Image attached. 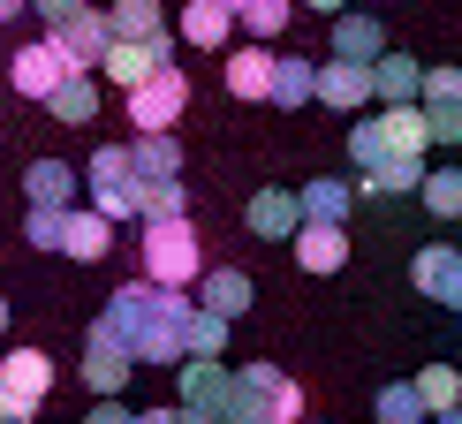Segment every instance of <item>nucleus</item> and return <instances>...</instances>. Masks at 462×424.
<instances>
[{
    "instance_id": "10",
    "label": "nucleus",
    "mask_w": 462,
    "mask_h": 424,
    "mask_svg": "<svg viewBox=\"0 0 462 424\" xmlns=\"http://www.w3.org/2000/svg\"><path fill=\"white\" fill-rule=\"evenodd\" d=\"M53 38H61L69 69H91V76H99L106 46H114V38H122V31H114V15H106V8H76L69 23H53Z\"/></svg>"
},
{
    "instance_id": "45",
    "label": "nucleus",
    "mask_w": 462,
    "mask_h": 424,
    "mask_svg": "<svg viewBox=\"0 0 462 424\" xmlns=\"http://www.w3.org/2000/svg\"><path fill=\"white\" fill-rule=\"evenodd\" d=\"M432 424H462V410H439V417H432Z\"/></svg>"
},
{
    "instance_id": "32",
    "label": "nucleus",
    "mask_w": 462,
    "mask_h": 424,
    "mask_svg": "<svg viewBox=\"0 0 462 424\" xmlns=\"http://www.w3.org/2000/svg\"><path fill=\"white\" fill-rule=\"evenodd\" d=\"M417 198L432 205V220H462V167H432Z\"/></svg>"
},
{
    "instance_id": "36",
    "label": "nucleus",
    "mask_w": 462,
    "mask_h": 424,
    "mask_svg": "<svg viewBox=\"0 0 462 424\" xmlns=\"http://www.w3.org/2000/svg\"><path fill=\"white\" fill-rule=\"evenodd\" d=\"M288 15H296V0H250V8H243V31H250V38H281Z\"/></svg>"
},
{
    "instance_id": "48",
    "label": "nucleus",
    "mask_w": 462,
    "mask_h": 424,
    "mask_svg": "<svg viewBox=\"0 0 462 424\" xmlns=\"http://www.w3.org/2000/svg\"><path fill=\"white\" fill-rule=\"evenodd\" d=\"M0 424H31V417H0Z\"/></svg>"
},
{
    "instance_id": "38",
    "label": "nucleus",
    "mask_w": 462,
    "mask_h": 424,
    "mask_svg": "<svg viewBox=\"0 0 462 424\" xmlns=\"http://www.w3.org/2000/svg\"><path fill=\"white\" fill-rule=\"evenodd\" d=\"M425 106H462V69H425Z\"/></svg>"
},
{
    "instance_id": "9",
    "label": "nucleus",
    "mask_w": 462,
    "mask_h": 424,
    "mask_svg": "<svg viewBox=\"0 0 462 424\" xmlns=\"http://www.w3.org/2000/svg\"><path fill=\"white\" fill-rule=\"evenodd\" d=\"M69 53H61V38H38V46H15V61H8V84H15V99H38V106H46L53 99V91H61L69 84Z\"/></svg>"
},
{
    "instance_id": "35",
    "label": "nucleus",
    "mask_w": 462,
    "mask_h": 424,
    "mask_svg": "<svg viewBox=\"0 0 462 424\" xmlns=\"http://www.w3.org/2000/svg\"><path fill=\"white\" fill-rule=\"evenodd\" d=\"M114 31H122V38H152V31H160L167 23V15H160V0H114Z\"/></svg>"
},
{
    "instance_id": "18",
    "label": "nucleus",
    "mask_w": 462,
    "mask_h": 424,
    "mask_svg": "<svg viewBox=\"0 0 462 424\" xmlns=\"http://www.w3.org/2000/svg\"><path fill=\"white\" fill-rule=\"evenodd\" d=\"M326 53H349V61H379V53H387V31H379V15L341 8V15H334V38H326Z\"/></svg>"
},
{
    "instance_id": "8",
    "label": "nucleus",
    "mask_w": 462,
    "mask_h": 424,
    "mask_svg": "<svg viewBox=\"0 0 462 424\" xmlns=\"http://www.w3.org/2000/svg\"><path fill=\"white\" fill-rule=\"evenodd\" d=\"M319 106H334V114H364V106H379V61L326 53V61H319Z\"/></svg>"
},
{
    "instance_id": "33",
    "label": "nucleus",
    "mask_w": 462,
    "mask_h": 424,
    "mask_svg": "<svg viewBox=\"0 0 462 424\" xmlns=\"http://www.w3.org/2000/svg\"><path fill=\"white\" fill-rule=\"evenodd\" d=\"M417 394L432 401V417L439 410H462V372H455V364H425V372H417Z\"/></svg>"
},
{
    "instance_id": "21",
    "label": "nucleus",
    "mask_w": 462,
    "mask_h": 424,
    "mask_svg": "<svg viewBox=\"0 0 462 424\" xmlns=\"http://www.w3.org/2000/svg\"><path fill=\"white\" fill-rule=\"evenodd\" d=\"M46 114H53V122H69V129L99 122V76H91V69H76L69 84L53 91V99H46Z\"/></svg>"
},
{
    "instance_id": "17",
    "label": "nucleus",
    "mask_w": 462,
    "mask_h": 424,
    "mask_svg": "<svg viewBox=\"0 0 462 424\" xmlns=\"http://www.w3.org/2000/svg\"><path fill=\"white\" fill-rule=\"evenodd\" d=\"M265 38H250V46L227 53V91L236 99H273V69H281V53H258Z\"/></svg>"
},
{
    "instance_id": "6",
    "label": "nucleus",
    "mask_w": 462,
    "mask_h": 424,
    "mask_svg": "<svg viewBox=\"0 0 462 424\" xmlns=\"http://www.w3.org/2000/svg\"><path fill=\"white\" fill-rule=\"evenodd\" d=\"M76 372H84V387H91V394H122L129 379H137V349H129V341L114 334L106 318H91V334H84V364H76Z\"/></svg>"
},
{
    "instance_id": "12",
    "label": "nucleus",
    "mask_w": 462,
    "mask_h": 424,
    "mask_svg": "<svg viewBox=\"0 0 462 424\" xmlns=\"http://www.w3.org/2000/svg\"><path fill=\"white\" fill-rule=\"evenodd\" d=\"M175 387H182L189 410L227 417V401H236V372H227L220 356H182V364H175Z\"/></svg>"
},
{
    "instance_id": "46",
    "label": "nucleus",
    "mask_w": 462,
    "mask_h": 424,
    "mask_svg": "<svg viewBox=\"0 0 462 424\" xmlns=\"http://www.w3.org/2000/svg\"><path fill=\"white\" fill-rule=\"evenodd\" d=\"M15 8H23V0H0V23H8V15H15Z\"/></svg>"
},
{
    "instance_id": "3",
    "label": "nucleus",
    "mask_w": 462,
    "mask_h": 424,
    "mask_svg": "<svg viewBox=\"0 0 462 424\" xmlns=\"http://www.w3.org/2000/svg\"><path fill=\"white\" fill-rule=\"evenodd\" d=\"M227 424H303V387L281 372V364H243L236 372V401H227Z\"/></svg>"
},
{
    "instance_id": "37",
    "label": "nucleus",
    "mask_w": 462,
    "mask_h": 424,
    "mask_svg": "<svg viewBox=\"0 0 462 424\" xmlns=\"http://www.w3.org/2000/svg\"><path fill=\"white\" fill-rule=\"evenodd\" d=\"M122 175H137L129 144H99V152H91V167H84V182H122Z\"/></svg>"
},
{
    "instance_id": "23",
    "label": "nucleus",
    "mask_w": 462,
    "mask_h": 424,
    "mask_svg": "<svg viewBox=\"0 0 462 424\" xmlns=\"http://www.w3.org/2000/svg\"><path fill=\"white\" fill-rule=\"evenodd\" d=\"M198 303H213V311H227V318H243L250 303H258V288H250V273H236V265H213V273L198 281Z\"/></svg>"
},
{
    "instance_id": "44",
    "label": "nucleus",
    "mask_w": 462,
    "mask_h": 424,
    "mask_svg": "<svg viewBox=\"0 0 462 424\" xmlns=\"http://www.w3.org/2000/svg\"><path fill=\"white\" fill-rule=\"evenodd\" d=\"M303 8H319V15H341V8H349V0H303Z\"/></svg>"
},
{
    "instance_id": "11",
    "label": "nucleus",
    "mask_w": 462,
    "mask_h": 424,
    "mask_svg": "<svg viewBox=\"0 0 462 424\" xmlns=\"http://www.w3.org/2000/svg\"><path fill=\"white\" fill-rule=\"evenodd\" d=\"M410 281H417V296L439 303V311H462V250L455 243H425L410 258Z\"/></svg>"
},
{
    "instance_id": "19",
    "label": "nucleus",
    "mask_w": 462,
    "mask_h": 424,
    "mask_svg": "<svg viewBox=\"0 0 462 424\" xmlns=\"http://www.w3.org/2000/svg\"><path fill=\"white\" fill-rule=\"evenodd\" d=\"M265 106H319V61L311 53H281V69H273V99Z\"/></svg>"
},
{
    "instance_id": "43",
    "label": "nucleus",
    "mask_w": 462,
    "mask_h": 424,
    "mask_svg": "<svg viewBox=\"0 0 462 424\" xmlns=\"http://www.w3.org/2000/svg\"><path fill=\"white\" fill-rule=\"evenodd\" d=\"M137 424H182V410H137Z\"/></svg>"
},
{
    "instance_id": "4",
    "label": "nucleus",
    "mask_w": 462,
    "mask_h": 424,
    "mask_svg": "<svg viewBox=\"0 0 462 424\" xmlns=\"http://www.w3.org/2000/svg\"><path fill=\"white\" fill-rule=\"evenodd\" d=\"M175 46H182V31H175V23H160L152 38H114L106 61H99V76H106L114 91H137L144 76H160L167 61H175Z\"/></svg>"
},
{
    "instance_id": "49",
    "label": "nucleus",
    "mask_w": 462,
    "mask_h": 424,
    "mask_svg": "<svg viewBox=\"0 0 462 424\" xmlns=\"http://www.w3.org/2000/svg\"><path fill=\"white\" fill-rule=\"evenodd\" d=\"M303 424H311V417H303Z\"/></svg>"
},
{
    "instance_id": "29",
    "label": "nucleus",
    "mask_w": 462,
    "mask_h": 424,
    "mask_svg": "<svg viewBox=\"0 0 462 424\" xmlns=\"http://www.w3.org/2000/svg\"><path fill=\"white\" fill-rule=\"evenodd\" d=\"M379 424H432V401L417 394V379H402V387H379Z\"/></svg>"
},
{
    "instance_id": "31",
    "label": "nucleus",
    "mask_w": 462,
    "mask_h": 424,
    "mask_svg": "<svg viewBox=\"0 0 462 424\" xmlns=\"http://www.w3.org/2000/svg\"><path fill=\"white\" fill-rule=\"evenodd\" d=\"M227 311H213V303H198L189 311V356H227Z\"/></svg>"
},
{
    "instance_id": "27",
    "label": "nucleus",
    "mask_w": 462,
    "mask_h": 424,
    "mask_svg": "<svg viewBox=\"0 0 462 424\" xmlns=\"http://www.w3.org/2000/svg\"><path fill=\"white\" fill-rule=\"evenodd\" d=\"M387 152H394L387 114H356V122H349V160H356V175H364V167H379Z\"/></svg>"
},
{
    "instance_id": "47",
    "label": "nucleus",
    "mask_w": 462,
    "mask_h": 424,
    "mask_svg": "<svg viewBox=\"0 0 462 424\" xmlns=\"http://www.w3.org/2000/svg\"><path fill=\"white\" fill-rule=\"evenodd\" d=\"M0 334H8V296H0Z\"/></svg>"
},
{
    "instance_id": "16",
    "label": "nucleus",
    "mask_w": 462,
    "mask_h": 424,
    "mask_svg": "<svg viewBox=\"0 0 462 424\" xmlns=\"http://www.w3.org/2000/svg\"><path fill=\"white\" fill-rule=\"evenodd\" d=\"M296 265L303 273H341V265H349V220H303Z\"/></svg>"
},
{
    "instance_id": "28",
    "label": "nucleus",
    "mask_w": 462,
    "mask_h": 424,
    "mask_svg": "<svg viewBox=\"0 0 462 424\" xmlns=\"http://www.w3.org/2000/svg\"><path fill=\"white\" fill-rule=\"evenodd\" d=\"M91 205L106 220H144V175H122V182H91Z\"/></svg>"
},
{
    "instance_id": "5",
    "label": "nucleus",
    "mask_w": 462,
    "mask_h": 424,
    "mask_svg": "<svg viewBox=\"0 0 462 424\" xmlns=\"http://www.w3.org/2000/svg\"><path fill=\"white\" fill-rule=\"evenodd\" d=\"M53 394V356L46 349H15L0 356V417H38Z\"/></svg>"
},
{
    "instance_id": "15",
    "label": "nucleus",
    "mask_w": 462,
    "mask_h": 424,
    "mask_svg": "<svg viewBox=\"0 0 462 424\" xmlns=\"http://www.w3.org/2000/svg\"><path fill=\"white\" fill-rule=\"evenodd\" d=\"M425 175H432V160L425 152H387V160L379 167H364V198H417V189H425Z\"/></svg>"
},
{
    "instance_id": "30",
    "label": "nucleus",
    "mask_w": 462,
    "mask_h": 424,
    "mask_svg": "<svg viewBox=\"0 0 462 424\" xmlns=\"http://www.w3.org/2000/svg\"><path fill=\"white\" fill-rule=\"evenodd\" d=\"M69 212H76V205H31L23 243H31V250H69Z\"/></svg>"
},
{
    "instance_id": "41",
    "label": "nucleus",
    "mask_w": 462,
    "mask_h": 424,
    "mask_svg": "<svg viewBox=\"0 0 462 424\" xmlns=\"http://www.w3.org/2000/svg\"><path fill=\"white\" fill-rule=\"evenodd\" d=\"M31 8H38V15H46V31H53V23H69V15H76V8H91V0H31Z\"/></svg>"
},
{
    "instance_id": "22",
    "label": "nucleus",
    "mask_w": 462,
    "mask_h": 424,
    "mask_svg": "<svg viewBox=\"0 0 462 424\" xmlns=\"http://www.w3.org/2000/svg\"><path fill=\"white\" fill-rule=\"evenodd\" d=\"M129 160H137L144 182L182 175V144H175V129H137V137H129Z\"/></svg>"
},
{
    "instance_id": "34",
    "label": "nucleus",
    "mask_w": 462,
    "mask_h": 424,
    "mask_svg": "<svg viewBox=\"0 0 462 424\" xmlns=\"http://www.w3.org/2000/svg\"><path fill=\"white\" fill-rule=\"evenodd\" d=\"M175 212H189V182H182V175L144 182V220H175Z\"/></svg>"
},
{
    "instance_id": "13",
    "label": "nucleus",
    "mask_w": 462,
    "mask_h": 424,
    "mask_svg": "<svg viewBox=\"0 0 462 424\" xmlns=\"http://www.w3.org/2000/svg\"><path fill=\"white\" fill-rule=\"evenodd\" d=\"M243 220H250L258 243H296L303 235V189H258Z\"/></svg>"
},
{
    "instance_id": "40",
    "label": "nucleus",
    "mask_w": 462,
    "mask_h": 424,
    "mask_svg": "<svg viewBox=\"0 0 462 424\" xmlns=\"http://www.w3.org/2000/svg\"><path fill=\"white\" fill-rule=\"evenodd\" d=\"M84 424H137V410H122V394H99L91 401V417Z\"/></svg>"
},
{
    "instance_id": "42",
    "label": "nucleus",
    "mask_w": 462,
    "mask_h": 424,
    "mask_svg": "<svg viewBox=\"0 0 462 424\" xmlns=\"http://www.w3.org/2000/svg\"><path fill=\"white\" fill-rule=\"evenodd\" d=\"M182 410V424H227V417H213V410H189V401H175Z\"/></svg>"
},
{
    "instance_id": "7",
    "label": "nucleus",
    "mask_w": 462,
    "mask_h": 424,
    "mask_svg": "<svg viewBox=\"0 0 462 424\" xmlns=\"http://www.w3.org/2000/svg\"><path fill=\"white\" fill-rule=\"evenodd\" d=\"M189 114V76L182 61H167L160 76H144L137 91H129V129H175Z\"/></svg>"
},
{
    "instance_id": "2",
    "label": "nucleus",
    "mask_w": 462,
    "mask_h": 424,
    "mask_svg": "<svg viewBox=\"0 0 462 424\" xmlns=\"http://www.w3.org/2000/svg\"><path fill=\"white\" fill-rule=\"evenodd\" d=\"M137 265H144L152 281H167V288H198L205 281L189 212H175V220H137Z\"/></svg>"
},
{
    "instance_id": "26",
    "label": "nucleus",
    "mask_w": 462,
    "mask_h": 424,
    "mask_svg": "<svg viewBox=\"0 0 462 424\" xmlns=\"http://www.w3.org/2000/svg\"><path fill=\"white\" fill-rule=\"evenodd\" d=\"M402 99H425V69L410 53H379V106H402Z\"/></svg>"
},
{
    "instance_id": "24",
    "label": "nucleus",
    "mask_w": 462,
    "mask_h": 424,
    "mask_svg": "<svg viewBox=\"0 0 462 424\" xmlns=\"http://www.w3.org/2000/svg\"><path fill=\"white\" fill-rule=\"evenodd\" d=\"M23 198L31 205H76V167L69 160H31L23 167Z\"/></svg>"
},
{
    "instance_id": "25",
    "label": "nucleus",
    "mask_w": 462,
    "mask_h": 424,
    "mask_svg": "<svg viewBox=\"0 0 462 424\" xmlns=\"http://www.w3.org/2000/svg\"><path fill=\"white\" fill-rule=\"evenodd\" d=\"M356 198H364V189H349L341 175H311V182H303V220H349Z\"/></svg>"
},
{
    "instance_id": "1",
    "label": "nucleus",
    "mask_w": 462,
    "mask_h": 424,
    "mask_svg": "<svg viewBox=\"0 0 462 424\" xmlns=\"http://www.w3.org/2000/svg\"><path fill=\"white\" fill-rule=\"evenodd\" d=\"M189 311H198V296L189 288H167V281H152V273H137V281H122L106 296V326L137 349V364H182L189 356Z\"/></svg>"
},
{
    "instance_id": "20",
    "label": "nucleus",
    "mask_w": 462,
    "mask_h": 424,
    "mask_svg": "<svg viewBox=\"0 0 462 424\" xmlns=\"http://www.w3.org/2000/svg\"><path fill=\"white\" fill-rule=\"evenodd\" d=\"M114 227H122V220H106L99 205L69 212V258H76V265H99L106 250H114Z\"/></svg>"
},
{
    "instance_id": "39",
    "label": "nucleus",
    "mask_w": 462,
    "mask_h": 424,
    "mask_svg": "<svg viewBox=\"0 0 462 424\" xmlns=\"http://www.w3.org/2000/svg\"><path fill=\"white\" fill-rule=\"evenodd\" d=\"M432 114V144L448 152V144H462V106H425Z\"/></svg>"
},
{
    "instance_id": "14",
    "label": "nucleus",
    "mask_w": 462,
    "mask_h": 424,
    "mask_svg": "<svg viewBox=\"0 0 462 424\" xmlns=\"http://www.w3.org/2000/svg\"><path fill=\"white\" fill-rule=\"evenodd\" d=\"M243 15L227 8V0H189V8L175 15V31H182V46H198V53H227V38H236Z\"/></svg>"
}]
</instances>
